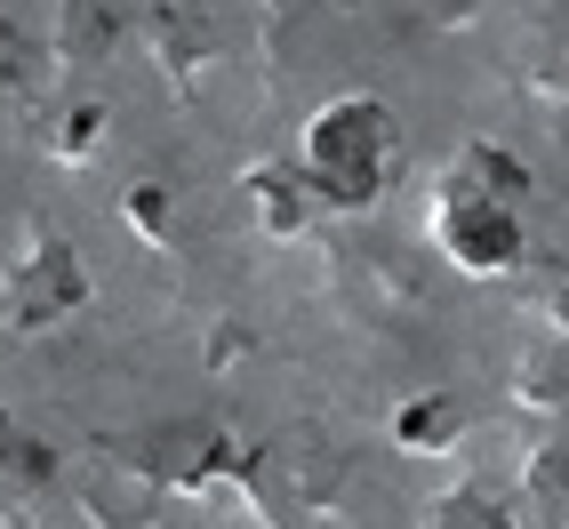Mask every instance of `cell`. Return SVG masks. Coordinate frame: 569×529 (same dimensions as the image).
<instances>
[{
	"label": "cell",
	"mask_w": 569,
	"mask_h": 529,
	"mask_svg": "<svg viewBox=\"0 0 569 529\" xmlns=\"http://www.w3.org/2000/svg\"><path fill=\"white\" fill-rule=\"evenodd\" d=\"M513 393H521L529 409H569V337H561V329L538 337V346L513 361Z\"/></svg>",
	"instance_id": "ba28073f"
},
{
	"label": "cell",
	"mask_w": 569,
	"mask_h": 529,
	"mask_svg": "<svg viewBox=\"0 0 569 529\" xmlns=\"http://www.w3.org/2000/svg\"><path fill=\"white\" fill-rule=\"evenodd\" d=\"M241 193H249L257 224H264L273 241H297V233L313 224V209H321V201H313V184L297 177V161H289V169H249V177H241Z\"/></svg>",
	"instance_id": "5b68a950"
},
{
	"label": "cell",
	"mask_w": 569,
	"mask_h": 529,
	"mask_svg": "<svg viewBox=\"0 0 569 529\" xmlns=\"http://www.w3.org/2000/svg\"><path fill=\"white\" fill-rule=\"evenodd\" d=\"M153 49H161V64L177 72H193L201 57H209V32H201V9H184V32H177V9H153Z\"/></svg>",
	"instance_id": "30bf717a"
},
{
	"label": "cell",
	"mask_w": 569,
	"mask_h": 529,
	"mask_svg": "<svg viewBox=\"0 0 569 529\" xmlns=\"http://www.w3.org/2000/svg\"><path fill=\"white\" fill-rule=\"evenodd\" d=\"M529 177L506 144L466 137L449 153L441 184H433V249L473 281H498L521 264V201H529Z\"/></svg>",
	"instance_id": "6da1fadb"
},
{
	"label": "cell",
	"mask_w": 569,
	"mask_h": 529,
	"mask_svg": "<svg viewBox=\"0 0 569 529\" xmlns=\"http://www.w3.org/2000/svg\"><path fill=\"white\" fill-rule=\"evenodd\" d=\"M458 433H466V401L458 393H417V401L393 409V441L401 449H449Z\"/></svg>",
	"instance_id": "9c48e42d"
},
{
	"label": "cell",
	"mask_w": 569,
	"mask_h": 529,
	"mask_svg": "<svg viewBox=\"0 0 569 529\" xmlns=\"http://www.w3.org/2000/svg\"><path fill=\"white\" fill-rule=\"evenodd\" d=\"M81 489H72L57 441L32 433V418L0 409V529H72Z\"/></svg>",
	"instance_id": "277c9868"
},
{
	"label": "cell",
	"mask_w": 569,
	"mask_h": 529,
	"mask_svg": "<svg viewBox=\"0 0 569 529\" xmlns=\"http://www.w3.org/2000/svg\"><path fill=\"white\" fill-rule=\"evenodd\" d=\"M81 306H89V264H81V249H72L64 233H49V224H32L24 249L0 264V329L41 337V329L72 321Z\"/></svg>",
	"instance_id": "3957f363"
},
{
	"label": "cell",
	"mask_w": 569,
	"mask_h": 529,
	"mask_svg": "<svg viewBox=\"0 0 569 529\" xmlns=\"http://www.w3.org/2000/svg\"><path fill=\"white\" fill-rule=\"evenodd\" d=\"M401 169V121L386 97H329L297 129V177L313 184V201L337 217H361L386 201V184Z\"/></svg>",
	"instance_id": "7a4b0ae2"
},
{
	"label": "cell",
	"mask_w": 569,
	"mask_h": 529,
	"mask_svg": "<svg viewBox=\"0 0 569 529\" xmlns=\"http://www.w3.org/2000/svg\"><path fill=\"white\" fill-rule=\"evenodd\" d=\"M553 329H561V337H569V281H561V289H553Z\"/></svg>",
	"instance_id": "4fadbf2b"
},
{
	"label": "cell",
	"mask_w": 569,
	"mask_h": 529,
	"mask_svg": "<svg viewBox=\"0 0 569 529\" xmlns=\"http://www.w3.org/2000/svg\"><path fill=\"white\" fill-rule=\"evenodd\" d=\"M417 529H521V506H506L489 481H458V489H441L426 506Z\"/></svg>",
	"instance_id": "52a82bcc"
},
{
	"label": "cell",
	"mask_w": 569,
	"mask_h": 529,
	"mask_svg": "<svg viewBox=\"0 0 569 529\" xmlns=\"http://www.w3.org/2000/svg\"><path fill=\"white\" fill-rule=\"evenodd\" d=\"M121 217H129V233H137L144 249H169V241H177V217H169V193H161V184H129V193H121Z\"/></svg>",
	"instance_id": "8fae6325"
},
{
	"label": "cell",
	"mask_w": 569,
	"mask_h": 529,
	"mask_svg": "<svg viewBox=\"0 0 569 529\" xmlns=\"http://www.w3.org/2000/svg\"><path fill=\"white\" fill-rule=\"evenodd\" d=\"M521 521L569 529V449H561V441L529 449V466H521Z\"/></svg>",
	"instance_id": "8992f818"
},
{
	"label": "cell",
	"mask_w": 569,
	"mask_h": 529,
	"mask_svg": "<svg viewBox=\"0 0 569 529\" xmlns=\"http://www.w3.org/2000/svg\"><path fill=\"white\" fill-rule=\"evenodd\" d=\"M97 129H104V104H72V112H57V121H49V153L57 161H89L97 153Z\"/></svg>",
	"instance_id": "7c38bea8"
}]
</instances>
